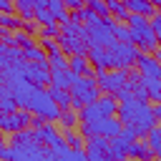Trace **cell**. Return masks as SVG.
Masks as SVG:
<instances>
[{
	"label": "cell",
	"mask_w": 161,
	"mask_h": 161,
	"mask_svg": "<svg viewBox=\"0 0 161 161\" xmlns=\"http://www.w3.org/2000/svg\"><path fill=\"white\" fill-rule=\"evenodd\" d=\"M116 116H118V121H121L123 126H131L138 138H146L148 131L156 126V116H153L151 106H148L146 101H138V98L121 101Z\"/></svg>",
	"instance_id": "6da1fadb"
},
{
	"label": "cell",
	"mask_w": 161,
	"mask_h": 161,
	"mask_svg": "<svg viewBox=\"0 0 161 161\" xmlns=\"http://www.w3.org/2000/svg\"><path fill=\"white\" fill-rule=\"evenodd\" d=\"M60 50L68 55H88L91 43H88V28L83 23L75 20H65L60 25V35H58Z\"/></svg>",
	"instance_id": "7a4b0ae2"
},
{
	"label": "cell",
	"mask_w": 161,
	"mask_h": 161,
	"mask_svg": "<svg viewBox=\"0 0 161 161\" xmlns=\"http://www.w3.org/2000/svg\"><path fill=\"white\" fill-rule=\"evenodd\" d=\"M0 158L3 161H60L55 151L40 141H30L23 146H3Z\"/></svg>",
	"instance_id": "3957f363"
},
{
	"label": "cell",
	"mask_w": 161,
	"mask_h": 161,
	"mask_svg": "<svg viewBox=\"0 0 161 161\" xmlns=\"http://www.w3.org/2000/svg\"><path fill=\"white\" fill-rule=\"evenodd\" d=\"M126 23H128V28H131V43H133L141 53H153V50L158 48V38H156V33L151 30V18L138 15V13H131Z\"/></svg>",
	"instance_id": "277c9868"
},
{
	"label": "cell",
	"mask_w": 161,
	"mask_h": 161,
	"mask_svg": "<svg viewBox=\"0 0 161 161\" xmlns=\"http://www.w3.org/2000/svg\"><path fill=\"white\" fill-rule=\"evenodd\" d=\"M70 96H73V108L80 111L86 103H93L101 98V88L96 75H75L73 86H70Z\"/></svg>",
	"instance_id": "5b68a950"
},
{
	"label": "cell",
	"mask_w": 161,
	"mask_h": 161,
	"mask_svg": "<svg viewBox=\"0 0 161 161\" xmlns=\"http://www.w3.org/2000/svg\"><path fill=\"white\" fill-rule=\"evenodd\" d=\"M33 116H40V118H45V121H58V116H60V108H58V103L50 98V93L45 91V88H40V86H35V91L30 93V101H28V106H25Z\"/></svg>",
	"instance_id": "8992f818"
},
{
	"label": "cell",
	"mask_w": 161,
	"mask_h": 161,
	"mask_svg": "<svg viewBox=\"0 0 161 161\" xmlns=\"http://www.w3.org/2000/svg\"><path fill=\"white\" fill-rule=\"evenodd\" d=\"M123 128V123L118 121V116H103L96 121H83L80 123V136L91 138V136H103V138H113L118 136Z\"/></svg>",
	"instance_id": "52a82bcc"
},
{
	"label": "cell",
	"mask_w": 161,
	"mask_h": 161,
	"mask_svg": "<svg viewBox=\"0 0 161 161\" xmlns=\"http://www.w3.org/2000/svg\"><path fill=\"white\" fill-rule=\"evenodd\" d=\"M93 75H96V80H98L101 93H111V96H116V93L128 83V70H123V68H111V70L96 68Z\"/></svg>",
	"instance_id": "ba28073f"
},
{
	"label": "cell",
	"mask_w": 161,
	"mask_h": 161,
	"mask_svg": "<svg viewBox=\"0 0 161 161\" xmlns=\"http://www.w3.org/2000/svg\"><path fill=\"white\" fill-rule=\"evenodd\" d=\"M111 25H113V18L111 15L103 18L101 23H96V25H86L88 28V43H91V48H111L116 43Z\"/></svg>",
	"instance_id": "9c48e42d"
},
{
	"label": "cell",
	"mask_w": 161,
	"mask_h": 161,
	"mask_svg": "<svg viewBox=\"0 0 161 161\" xmlns=\"http://www.w3.org/2000/svg\"><path fill=\"white\" fill-rule=\"evenodd\" d=\"M33 126V113L28 108H18L13 113H0V131L5 133H15L20 128H30Z\"/></svg>",
	"instance_id": "30bf717a"
},
{
	"label": "cell",
	"mask_w": 161,
	"mask_h": 161,
	"mask_svg": "<svg viewBox=\"0 0 161 161\" xmlns=\"http://www.w3.org/2000/svg\"><path fill=\"white\" fill-rule=\"evenodd\" d=\"M108 50H111V55H113V60H116V68H123V70L133 68V65H136V58H138V53H141L133 43H121V40H116Z\"/></svg>",
	"instance_id": "8fae6325"
},
{
	"label": "cell",
	"mask_w": 161,
	"mask_h": 161,
	"mask_svg": "<svg viewBox=\"0 0 161 161\" xmlns=\"http://www.w3.org/2000/svg\"><path fill=\"white\" fill-rule=\"evenodd\" d=\"M25 75H28V80L33 86H40V88L50 86V65H48V60H43V63L28 60L25 63Z\"/></svg>",
	"instance_id": "7c38bea8"
},
{
	"label": "cell",
	"mask_w": 161,
	"mask_h": 161,
	"mask_svg": "<svg viewBox=\"0 0 161 161\" xmlns=\"http://www.w3.org/2000/svg\"><path fill=\"white\" fill-rule=\"evenodd\" d=\"M35 136H38L40 143H45V146H50V148H58V146L65 143V138L58 133V128L53 126V121H45L43 126H38V128H35Z\"/></svg>",
	"instance_id": "4fadbf2b"
},
{
	"label": "cell",
	"mask_w": 161,
	"mask_h": 161,
	"mask_svg": "<svg viewBox=\"0 0 161 161\" xmlns=\"http://www.w3.org/2000/svg\"><path fill=\"white\" fill-rule=\"evenodd\" d=\"M136 68H138L141 75H146V78H161V60H156L153 53H138Z\"/></svg>",
	"instance_id": "5bb4252c"
},
{
	"label": "cell",
	"mask_w": 161,
	"mask_h": 161,
	"mask_svg": "<svg viewBox=\"0 0 161 161\" xmlns=\"http://www.w3.org/2000/svg\"><path fill=\"white\" fill-rule=\"evenodd\" d=\"M88 60L93 63V68H101V70L116 68V60H113V55H111L108 48H91L88 50Z\"/></svg>",
	"instance_id": "9a60e30c"
},
{
	"label": "cell",
	"mask_w": 161,
	"mask_h": 161,
	"mask_svg": "<svg viewBox=\"0 0 161 161\" xmlns=\"http://www.w3.org/2000/svg\"><path fill=\"white\" fill-rule=\"evenodd\" d=\"M86 153L91 161H101L103 156H108V138H103V136L86 138Z\"/></svg>",
	"instance_id": "2e32d148"
},
{
	"label": "cell",
	"mask_w": 161,
	"mask_h": 161,
	"mask_svg": "<svg viewBox=\"0 0 161 161\" xmlns=\"http://www.w3.org/2000/svg\"><path fill=\"white\" fill-rule=\"evenodd\" d=\"M128 158H133V161H153L156 156H153V151H151L148 141L136 138V141L128 146Z\"/></svg>",
	"instance_id": "e0dca14e"
},
{
	"label": "cell",
	"mask_w": 161,
	"mask_h": 161,
	"mask_svg": "<svg viewBox=\"0 0 161 161\" xmlns=\"http://www.w3.org/2000/svg\"><path fill=\"white\" fill-rule=\"evenodd\" d=\"M68 68L75 73V75H93V63L88 60V55H70L68 58Z\"/></svg>",
	"instance_id": "ac0fdd59"
},
{
	"label": "cell",
	"mask_w": 161,
	"mask_h": 161,
	"mask_svg": "<svg viewBox=\"0 0 161 161\" xmlns=\"http://www.w3.org/2000/svg\"><path fill=\"white\" fill-rule=\"evenodd\" d=\"M18 108H20V106H18L10 86H8V83H0V113H13V111H18Z\"/></svg>",
	"instance_id": "d6986e66"
},
{
	"label": "cell",
	"mask_w": 161,
	"mask_h": 161,
	"mask_svg": "<svg viewBox=\"0 0 161 161\" xmlns=\"http://www.w3.org/2000/svg\"><path fill=\"white\" fill-rule=\"evenodd\" d=\"M48 93H50V98L58 103V108H60V111H65V108H73V96H70V91H68V88L50 86V88H48Z\"/></svg>",
	"instance_id": "ffe728a7"
},
{
	"label": "cell",
	"mask_w": 161,
	"mask_h": 161,
	"mask_svg": "<svg viewBox=\"0 0 161 161\" xmlns=\"http://www.w3.org/2000/svg\"><path fill=\"white\" fill-rule=\"evenodd\" d=\"M73 80H75V73L70 68H65V70H50V86H58V88H68L70 91Z\"/></svg>",
	"instance_id": "44dd1931"
},
{
	"label": "cell",
	"mask_w": 161,
	"mask_h": 161,
	"mask_svg": "<svg viewBox=\"0 0 161 161\" xmlns=\"http://www.w3.org/2000/svg\"><path fill=\"white\" fill-rule=\"evenodd\" d=\"M123 5L128 8V13H138V15H146V18H151V15L158 10L151 0H126Z\"/></svg>",
	"instance_id": "7402d4cb"
},
{
	"label": "cell",
	"mask_w": 161,
	"mask_h": 161,
	"mask_svg": "<svg viewBox=\"0 0 161 161\" xmlns=\"http://www.w3.org/2000/svg\"><path fill=\"white\" fill-rule=\"evenodd\" d=\"M48 10H50V15L55 18V23H60V25L70 18V10L65 8L63 0H48Z\"/></svg>",
	"instance_id": "603a6c76"
},
{
	"label": "cell",
	"mask_w": 161,
	"mask_h": 161,
	"mask_svg": "<svg viewBox=\"0 0 161 161\" xmlns=\"http://www.w3.org/2000/svg\"><path fill=\"white\" fill-rule=\"evenodd\" d=\"M78 118H80V123H83V121H96V118H103L101 103H98V101H93V103H86V106L78 111Z\"/></svg>",
	"instance_id": "cb8c5ba5"
},
{
	"label": "cell",
	"mask_w": 161,
	"mask_h": 161,
	"mask_svg": "<svg viewBox=\"0 0 161 161\" xmlns=\"http://www.w3.org/2000/svg\"><path fill=\"white\" fill-rule=\"evenodd\" d=\"M58 121H60V128H65V131H73V128H75V123H80V118H78V111H75V108H65V111H60Z\"/></svg>",
	"instance_id": "d4e9b609"
},
{
	"label": "cell",
	"mask_w": 161,
	"mask_h": 161,
	"mask_svg": "<svg viewBox=\"0 0 161 161\" xmlns=\"http://www.w3.org/2000/svg\"><path fill=\"white\" fill-rule=\"evenodd\" d=\"M141 83L146 86V91H148V101H161V78H146V75H141Z\"/></svg>",
	"instance_id": "484cf974"
},
{
	"label": "cell",
	"mask_w": 161,
	"mask_h": 161,
	"mask_svg": "<svg viewBox=\"0 0 161 161\" xmlns=\"http://www.w3.org/2000/svg\"><path fill=\"white\" fill-rule=\"evenodd\" d=\"M13 45H18L20 50H28V48H33V45H38V43H35V38H33L30 33H25V30H13Z\"/></svg>",
	"instance_id": "4316f807"
},
{
	"label": "cell",
	"mask_w": 161,
	"mask_h": 161,
	"mask_svg": "<svg viewBox=\"0 0 161 161\" xmlns=\"http://www.w3.org/2000/svg\"><path fill=\"white\" fill-rule=\"evenodd\" d=\"M146 141H148V146H151L153 156H156V158H161V126H158V123H156V126L148 131Z\"/></svg>",
	"instance_id": "83f0119b"
},
{
	"label": "cell",
	"mask_w": 161,
	"mask_h": 161,
	"mask_svg": "<svg viewBox=\"0 0 161 161\" xmlns=\"http://www.w3.org/2000/svg\"><path fill=\"white\" fill-rule=\"evenodd\" d=\"M15 10L20 13V18H23V20H33L35 0H15Z\"/></svg>",
	"instance_id": "f1b7e54d"
},
{
	"label": "cell",
	"mask_w": 161,
	"mask_h": 161,
	"mask_svg": "<svg viewBox=\"0 0 161 161\" xmlns=\"http://www.w3.org/2000/svg\"><path fill=\"white\" fill-rule=\"evenodd\" d=\"M48 65H50V70H65V68H68V58H65V53H63V50L50 53V55H48Z\"/></svg>",
	"instance_id": "f546056e"
},
{
	"label": "cell",
	"mask_w": 161,
	"mask_h": 161,
	"mask_svg": "<svg viewBox=\"0 0 161 161\" xmlns=\"http://www.w3.org/2000/svg\"><path fill=\"white\" fill-rule=\"evenodd\" d=\"M111 30H113V38H116V40H121V43H131V28H128V25H123V23H113Z\"/></svg>",
	"instance_id": "4dcf8cb0"
},
{
	"label": "cell",
	"mask_w": 161,
	"mask_h": 161,
	"mask_svg": "<svg viewBox=\"0 0 161 161\" xmlns=\"http://www.w3.org/2000/svg\"><path fill=\"white\" fill-rule=\"evenodd\" d=\"M23 55H25V60H35V63H43V60H48V53H45L40 45H33V48L23 50Z\"/></svg>",
	"instance_id": "1f68e13d"
},
{
	"label": "cell",
	"mask_w": 161,
	"mask_h": 161,
	"mask_svg": "<svg viewBox=\"0 0 161 161\" xmlns=\"http://www.w3.org/2000/svg\"><path fill=\"white\" fill-rule=\"evenodd\" d=\"M0 25H3V28H8V30H20L23 20H18L13 13H0Z\"/></svg>",
	"instance_id": "d6a6232c"
},
{
	"label": "cell",
	"mask_w": 161,
	"mask_h": 161,
	"mask_svg": "<svg viewBox=\"0 0 161 161\" xmlns=\"http://www.w3.org/2000/svg\"><path fill=\"white\" fill-rule=\"evenodd\" d=\"M86 8H91V10H93V13H98L101 18H108V15H111V10H108L106 0H86Z\"/></svg>",
	"instance_id": "836d02e7"
},
{
	"label": "cell",
	"mask_w": 161,
	"mask_h": 161,
	"mask_svg": "<svg viewBox=\"0 0 161 161\" xmlns=\"http://www.w3.org/2000/svg\"><path fill=\"white\" fill-rule=\"evenodd\" d=\"M40 38H58L60 35V23H48V25H40Z\"/></svg>",
	"instance_id": "e575fe53"
},
{
	"label": "cell",
	"mask_w": 161,
	"mask_h": 161,
	"mask_svg": "<svg viewBox=\"0 0 161 161\" xmlns=\"http://www.w3.org/2000/svg\"><path fill=\"white\" fill-rule=\"evenodd\" d=\"M38 45H40V48H43L48 55L60 50V43H58V38H40V43H38Z\"/></svg>",
	"instance_id": "d590c367"
},
{
	"label": "cell",
	"mask_w": 161,
	"mask_h": 161,
	"mask_svg": "<svg viewBox=\"0 0 161 161\" xmlns=\"http://www.w3.org/2000/svg\"><path fill=\"white\" fill-rule=\"evenodd\" d=\"M63 138H65V143H68L70 148H83V141H80L83 136H78L75 131H68V133H65Z\"/></svg>",
	"instance_id": "8d00e7d4"
},
{
	"label": "cell",
	"mask_w": 161,
	"mask_h": 161,
	"mask_svg": "<svg viewBox=\"0 0 161 161\" xmlns=\"http://www.w3.org/2000/svg\"><path fill=\"white\" fill-rule=\"evenodd\" d=\"M151 30L156 33V38H158V43H161V10H156V13L151 15Z\"/></svg>",
	"instance_id": "74e56055"
},
{
	"label": "cell",
	"mask_w": 161,
	"mask_h": 161,
	"mask_svg": "<svg viewBox=\"0 0 161 161\" xmlns=\"http://www.w3.org/2000/svg\"><path fill=\"white\" fill-rule=\"evenodd\" d=\"M20 30H25V33H35V30H40V25L35 23V20H23V25H20Z\"/></svg>",
	"instance_id": "f35d334b"
},
{
	"label": "cell",
	"mask_w": 161,
	"mask_h": 161,
	"mask_svg": "<svg viewBox=\"0 0 161 161\" xmlns=\"http://www.w3.org/2000/svg\"><path fill=\"white\" fill-rule=\"evenodd\" d=\"M15 10V0H0V13H13Z\"/></svg>",
	"instance_id": "ab89813d"
},
{
	"label": "cell",
	"mask_w": 161,
	"mask_h": 161,
	"mask_svg": "<svg viewBox=\"0 0 161 161\" xmlns=\"http://www.w3.org/2000/svg\"><path fill=\"white\" fill-rule=\"evenodd\" d=\"M65 3V8L68 10H78V8H83L86 5V0H63Z\"/></svg>",
	"instance_id": "60d3db41"
},
{
	"label": "cell",
	"mask_w": 161,
	"mask_h": 161,
	"mask_svg": "<svg viewBox=\"0 0 161 161\" xmlns=\"http://www.w3.org/2000/svg\"><path fill=\"white\" fill-rule=\"evenodd\" d=\"M151 111H153V116H156V121H161V101H158L156 106H151Z\"/></svg>",
	"instance_id": "b9f144b4"
},
{
	"label": "cell",
	"mask_w": 161,
	"mask_h": 161,
	"mask_svg": "<svg viewBox=\"0 0 161 161\" xmlns=\"http://www.w3.org/2000/svg\"><path fill=\"white\" fill-rule=\"evenodd\" d=\"M153 5H156V8H158V10H161V0H153Z\"/></svg>",
	"instance_id": "7bdbcfd3"
},
{
	"label": "cell",
	"mask_w": 161,
	"mask_h": 161,
	"mask_svg": "<svg viewBox=\"0 0 161 161\" xmlns=\"http://www.w3.org/2000/svg\"><path fill=\"white\" fill-rule=\"evenodd\" d=\"M101 161H113V158H111V156H103V158H101Z\"/></svg>",
	"instance_id": "ee69618b"
},
{
	"label": "cell",
	"mask_w": 161,
	"mask_h": 161,
	"mask_svg": "<svg viewBox=\"0 0 161 161\" xmlns=\"http://www.w3.org/2000/svg\"><path fill=\"white\" fill-rule=\"evenodd\" d=\"M0 148H3V131H0Z\"/></svg>",
	"instance_id": "f6af8a7d"
},
{
	"label": "cell",
	"mask_w": 161,
	"mask_h": 161,
	"mask_svg": "<svg viewBox=\"0 0 161 161\" xmlns=\"http://www.w3.org/2000/svg\"><path fill=\"white\" fill-rule=\"evenodd\" d=\"M108 3H113V0H106V5H108Z\"/></svg>",
	"instance_id": "bcb514c9"
},
{
	"label": "cell",
	"mask_w": 161,
	"mask_h": 161,
	"mask_svg": "<svg viewBox=\"0 0 161 161\" xmlns=\"http://www.w3.org/2000/svg\"><path fill=\"white\" fill-rule=\"evenodd\" d=\"M153 161H161V158H153Z\"/></svg>",
	"instance_id": "7dc6e473"
},
{
	"label": "cell",
	"mask_w": 161,
	"mask_h": 161,
	"mask_svg": "<svg viewBox=\"0 0 161 161\" xmlns=\"http://www.w3.org/2000/svg\"><path fill=\"white\" fill-rule=\"evenodd\" d=\"M121 3H126V0H121Z\"/></svg>",
	"instance_id": "c3c4849f"
},
{
	"label": "cell",
	"mask_w": 161,
	"mask_h": 161,
	"mask_svg": "<svg viewBox=\"0 0 161 161\" xmlns=\"http://www.w3.org/2000/svg\"><path fill=\"white\" fill-rule=\"evenodd\" d=\"M151 3H153V0H151Z\"/></svg>",
	"instance_id": "681fc988"
},
{
	"label": "cell",
	"mask_w": 161,
	"mask_h": 161,
	"mask_svg": "<svg viewBox=\"0 0 161 161\" xmlns=\"http://www.w3.org/2000/svg\"><path fill=\"white\" fill-rule=\"evenodd\" d=\"M0 161H3V158H0Z\"/></svg>",
	"instance_id": "f907efd6"
}]
</instances>
